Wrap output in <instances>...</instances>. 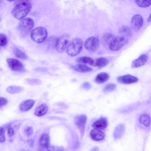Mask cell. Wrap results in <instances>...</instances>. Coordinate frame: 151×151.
Here are the masks:
<instances>
[{
  "label": "cell",
  "mask_w": 151,
  "mask_h": 151,
  "mask_svg": "<svg viewBox=\"0 0 151 151\" xmlns=\"http://www.w3.org/2000/svg\"><path fill=\"white\" fill-rule=\"evenodd\" d=\"M35 101L32 99H28L23 101L20 104V110L23 112H26L30 109L33 106Z\"/></svg>",
  "instance_id": "14"
},
{
  "label": "cell",
  "mask_w": 151,
  "mask_h": 151,
  "mask_svg": "<svg viewBox=\"0 0 151 151\" xmlns=\"http://www.w3.org/2000/svg\"><path fill=\"white\" fill-rule=\"evenodd\" d=\"M109 63L108 60L104 57L97 58L94 61V66L101 68L106 65Z\"/></svg>",
  "instance_id": "22"
},
{
  "label": "cell",
  "mask_w": 151,
  "mask_h": 151,
  "mask_svg": "<svg viewBox=\"0 0 151 151\" xmlns=\"http://www.w3.org/2000/svg\"><path fill=\"white\" fill-rule=\"evenodd\" d=\"M13 51L15 56L18 58L22 60H26L27 59V57L26 54L18 48L14 47Z\"/></svg>",
  "instance_id": "27"
},
{
  "label": "cell",
  "mask_w": 151,
  "mask_h": 151,
  "mask_svg": "<svg viewBox=\"0 0 151 151\" xmlns=\"http://www.w3.org/2000/svg\"><path fill=\"white\" fill-rule=\"evenodd\" d=\"M109 76L108 74L105 72H101L99 73L96 76L95 82L98 84L104 83L109 79Z\"/></svg>",
  "instance_id": "20"
},
{
  "label": "cell",
  "mask_w": 151,
  "mask_h": 151,
  "mask_svg": "<svg viewBox=\"0 0 151 151\" xmlns=\"http://www.w3.org/2000/svg\"><path fill=\"white\" fill-rule=\"evenodd\" d=\"M90 135L91 139L96 141H102L105 137L104 133L101 130L96 128L91 130Z\"/></svg>",
  "instance_id": "12"
},
{
  "label": "cell",
  "mask_w": 151,
  "mask_h": 151,
  "mask_svg": "<svg viewBox=\"0 0 151 151\" xmlns=\"http://www.w3.org/2000/svg\"><path fill=\"white\" fill-rule=\"evenodd\" d=\"M83 43L80 38H76L68 44L66 48L67 54L71 57L75 56L80 53L83 47Z\"/></svg>",
  "instance_id": "2"
},
{
  "label": "cell",
  "mask_w": 151,
  "mask_h": 151,
  "mask_svg": "<svg viewBox=\"0 0 151 151\" xmlns=\"http://www.w3.org/2000/svg\"><path fill=\"white\" fill-rule=\"evenodd\" d=\"M92 150V151H98L99 150H98V148L97 147H94L93 149H92V150Z\"/></svg>",
  "instance_id": "38"
},
{
  "label": "cell",
  "mask_w": 151,
  "mask_h": 151,
  "mask_svg": "<svg viewBox=\"0 0 151 151\" xmlns=\"http://www.w3.org/2000/svg\"><path fill=\"white\" fill-rule=\"evenodd\" d=\"M107 119L105 117L102 116L93 123L92 127L94 128L104 130L107 127Z\"/></svg>",
  "instance_id": "13"
},
{
  "label": "cell",
  "mask_w": 151,
  "mask_h": 151,
  "mask_svg": "<svg viewBox=\"0 0 151 151\" xmlns=\"http://www.w3.org/2000/svg\"><path fill=\"white\" fill-rule=\"evenodd\" d=\"M119 33L123 37H129L131 35V30L129 26L124 25L122 26L119 28Z\"/></svg>",
  "instance_id": "25"
},
{
  "label": "cell",
  "mask_w": 151,
  "mask_h": 151,
  "mask_svg": "<svg viewBox=\"0 0 151 151\" xmlns=\"http://www.w3.org/2000/svg\"><path fill=\"white\" fill-rule=\"evenodd\" d=\"M15 132L14 129L12 127H9L8 129V134L9 136L11 137L14 134Z\"/></svg>",
  "instance_id": "34"
},
{
  "label": "cell",
  "mask_w": 151,
  "mask_h": 151,
  "mask_svg": "<svg viewBox=\"0 0 151 151\" xmlns=\"http://www.w3.org/2000/svg\"><path fill=\"white\" fill-rule=\"evenodd\" d=\"M6 0L8 1L11 2V1H14L15 0Z\"/></svg>",
  "instance_id": "40"
},
{
  "label": "cell",
  "mask_w": 151,
  "mask_h": 151,
  "mask_svg": "<svg viewBox=\"0 0 151 151\" xmlns=\"http://www.w3.org/2000/svg\"><path fill=\"white\" fill-rule=\"evenodd\" d=\"M116 85L114 83H110L106 85L103 88V91L104 92L107 93L114 91L116 88Z\"/></svg>",
  "instance_id": "29"
},
{
  "label": "cell",
  "mask_w": 151,
  "mask_h": 151,
  "mask_svg": "<svg viewBox=\"0 0 151 151\" xmlns=\"http://www.w3.org/2000/svg\"><path fill=\"white\" fill-rule=\"evenodd\" d=\"M31 8L32 5L30 3H18L12 9V14L15 18L21 19L29 13Z\"/></svg>",
  "instance_id": "1"
},
{
  "label": "cell",
  "mask_w": 151,
  "mask_h": 151,
  "mask_svg": "<svg viewBox=\"0 0 151 151\" xmlns=\"http://www.w3.org/2000/svg\"><path fill=\"white\" fill-rule=\"evenodd\" d=\"M77 61L79 63H84L89 64L91 65H94V60L91 58L84 56L78 58Z\"/></svg>",
  "instance_id": "24"
},
{
  "label": "cell",
  "mask_w": 151,
  "mask_h": 151,
  "mask_svg": "<svg viewBox=\"0 0 151 151\" xmlns=\"http://www.w3.org/2000/svg\"><path fill=\"white\" fill-rule=\"evenodd\" d=\"M50 138L47 133H44L40 136L39 140V144L42 149L47 150L49 147Z\"/></svg>",
  "instance_id": "15"
},
{
  "label": "cell",
  "mask_w": 151,
  "mask_h": 151,
  "mask_svg": "<svg viewBox=\"0 0 151 151\" xmlns=\"http://www.w3.org/2000/svg\"><path fill=\"white\" fill-rule=\"evenodd\" d=\"M23 88L21 86L15 85H12L8 86L6 88V91L11 94L18 93L22 91Z\"/></svg>",
  "instance_id": "26"
},
{
  "label": "cell",
  "mask_w": 151,
  "mask_h": 151,
  "mask_svg": "<svg viewBox=\"0 0 151 151\" xmlns=\"http://www.w3.org/2000/svg\"><path fill=\"white\" fill-rule=\"evenodd\" d=\"M99 41L95 37H90L86 40L84 46L86 49L91 52L96 51L99 47Z\"/></svg>",
  "instance_id": "8"
},
{
  "label": "cell",
  "mask_w": 151,
  "mask_h": 151,
  "mask_svg": "<svg viewBox=\"0 0 151 151\" xmlns=\"http://www.w3.org/2000/svg\"><path fill=\"white\" fill-rule=\"evenodd\" d=\"M136 4L139 6L146 7L151 5V0H135Z\"/></svg>",
  "instance_id": "28"
},
{
  "label": "cell",
  "mask_w": 151,
  "mask_h": 151,
  "mask_svg": "<svg viewBox=\"0 0 151 151\" xmlns=\"http://www.w3.org/2000/svg\"><path fill=\"white\" fill-rule=\"evenodd\" d=\"M19 1V3H23V2H28L30 3V0H18Z\"/></svg>",
  "instance_id": "37"
},
{
  "label": "cell",
  "mask_w": 151,
  "mask_h": 151,
  "mask_svg": "<svg viewBox=\"0 0 151 151\" xmlns=\"http://www.w3.org/2000/svg\"><path fill=\"white\" fill-rule=\"evenodd\" d=\"M125 129V125L123 124H118L116 127L113 133L115 140L120 139L123 135Z\"/></svg>",
  "instance_id": "17"
},
{
  "label": "cell",
  "mask_w": 151,
  "mask_h": 151,
  "mask_svg": "<svg viewBox=\"0 0 151 151\" xmlns=\"http://www.w3.org/2000/svg\"><path fill=\"white\" fill-rule=\"evenodd\" d=\"M0 107L6 105L8 102V101L6 99L3 97L0 98Z\"/></svg>",
  "instance_id": "33"
},
{
  "label": "cell",
  "mask_w": 151,
  "mask_h": 151,
  "mask_svg": "<svg viewBox=\"0 0 151 151\" xmlns=\"http://www.w3.org/2000/svg\"><path fill=\"white\" fill-rule=\"evenodd\" d=\"M5 130L4 128H0V142H3L5 141Z\"/></svg>",
  "instance_id": "32"
},
{
  "label": "cell",
  "mask_w": 151,
  "mask_h": 151,
  "mask_svg": "<svg viewBox=\"0 0 151 151\" xmlns=\"http://www.w3.org/2000/svg\"><path fill=\"white\" fill-rule=\"evenodd\" d=\"M75 70L81 73H86L91 71L92 69L88 66L84 64H80L72 67Z\"/></svg>",
  "instance_id": "21"
},
{
  "label": "cell",
  "mask_w": 151,
  "mask_h": 151,
  "mask_svg": "<svg viewBox=\"0 0 151 151\" xmlns=\"http://www.w3.org/2000/svg\"><path fill=\"white\" fill-rule=\"evenodd\" d=\"M27 143L28 145L31 147H33L34 146V141L33 139H30L28 140Z\"/></svg>",
  "instance_id": "36"
},
{
  "label": "cell",
  "mask_w": 151,
  "mask_h": 151,
  "mask_svg": "<svg viewBox=\"0 0 151 151\" xmlns=\"http://www.w3.org/2000/svg\"><path fill=\"white\" fill-rule=\"evenodd\" d=\"M137 77L130 75H126L119 76L117 81L120 83L129 84L135 83L138 81Z\"/></svg>",
  "instance_id": "11"
},
{
  "label": "cell",
  "mask_w": 151,
  "mask_h": 151,
  "mask_svg": "<svg viewBox=\"0 0 151 151\" xmlns=\"http://www.w3.org/2000/svg\"><path fill=\"white\" fill-rule=\"evenodd\" d=\"M33 132V129L32 127H27L24 129V133L28 137L31 136Z\"/></svg>",
  "instance_id": "31"
},
{
  "label": "cell",
  "mask_w": 151,
  "mask_h": 151,
  "mask_svg": "<svg viewBox=\"0 0 151 151\" xmlns=\"http://www.w3.org/2000/svg\"><path fill=\"white\" fill-rule=\"evenodd\" d=\"M115 37L111 33H106L102 37L101 42L102 45L105 47H109L111 42Z\"/></svg>",
  "instance_id": "18"
},
{
  "label": "cell",
  "mask_w": 151,
  "mask_h": 151,
  "mask_svg": "<svg viewBox=\"0 0 151 151\" xmlns=\"http://www.w3.org/2000/svg\"><path fill=\"white\" fill-rule=\"evenodd\" d=\"M147 20L148 22H151V14L149 18H148Z\"/></svg>",
  "instance_id": "39"
},
{
  "label": "cell",
  "mask_w": 151,
  "mask_h": 151,
  "mask_svg": "<svg viewBox=\"0 0 151 151\" xmlns=\"http://www.w3.org/2000/svg\"><path fill=\"white\" fill-rule=\"evenodd\" d=\"M48 110V107L47 105L43 104L35 109V114L37 116H41L45 115L47 112Z\"/></svg>",
  "instance_id": "19"
},
{
  "label": "cell",
  "mask_w": 151,
  "mask_h": 151,
  "mask_svg": "<svg viewBox=\"0 0 151 151\" xmlns=\"http://www.w3.org/2000/svg\"><path fill=\"white\" fill-rule=\"evenodd\" d=\"M70 36L68 34H64L56 40L55 47L58 52L62 53L65 50L68 45Z\"/></svg>",
  "instance_id": "7"
},
{
  "label": "cell",
  "mask_w": 151,
  "mask_h": 151,
  "mask_svg": "<svg viewBox=\"0 0 151 151\" xmlns=\"http://www.w3.org/2000/svg\"><path fill=\"white\" fill-rule=\"evenodd\" d=\"M6 61L9 67L12 71L21 72L24 70L23 65L17 59L14 58H8Z\"/></svg>",
  "instance_id": "9"
},
{
  "label": "cell",
  "mask_w": 151,
  "mask_h": 151,
  "mask_svg": "<svg viewBox=\"0 0 151 151\" xmlns=\"http://www.w3.org/2000/svg\"><path fill=\"white\" fill-rule=\"evenodd\" d=\"M34 25L33 19L30 18L22 19L19 22L18 29L19 32L23 37L27 36L30 32Z\"/></svg>",
  "instance_id": "3"
},
{
  "label": "cell",
  "mask_w": 151,
  "mask_h": 151,
  "mask_svg": "<svg viewBox=\"0 0 151 151\" xmlns=\"http://www.w3.org/2000/svg\"><path fill=\"white\" fill-rule=\"evenodd\" d=\"M82 87L84 89L88 90L91 88V85L89 83L85 82L82 85Z\"/></svg>",
  "instance_id": "35"
},
{
  "label": "cell",
  "mask_w": 151,
  "mask_h": 151,
  "mask_svg": "<svg viewBox=\"0 0 151 151\" xmlns=\"http://www.w3.org/2000/svg\"><path fill=\"white\" fill-rule=\"evenodd\" d=\"M143 23V19L139 14H135L132 18L131 22V27L136 32L138 31L141 29Z\"/></svg>",
  "instance_id": "10"
},
{
  "label": "cell",
  "mask_w": 151,
  "mask_h": 151,
  "mask_svg": "<svg viewBox=\"0 0 151 151\" xmlns=\"http://www.w3.org/2000/svg\"><path fill=\"white\" fill-rule=\"evenodd\" d=\"M87 120V116L83 114L77 115L74 118V124L80 132L81 139L84 135Z\"/></svg>",
  "instance_id": "6"
},
{
  "label": "cell",
  "mask_w": 151,
  "mask_h": 151,
  "mask_svg": "<svg viewBox=\"0 0 151 151\" xmlns=\"http://www.w3.org/2000/svg\"><path fill=\"white\" fill-rule=\"evenodd\" d=\"M128 41V39L123 36L115 37L110 44L109 48L112 51H118L126 44Z\"/></svg>",
  "instance_id": "5"
},
{
  "label": "cell",
  "mask_w": 151,
  "mask_h": 151,
  "mask_svg": "<svg viewBox=\"0 0 151 151\" xmlns=\"http://www.w3.org/2000/svg\"><path fill=\"white\" fill-rule=\"evenodd\" d=\"M147 60V56L145 54L142 55L133 61L132 64V67L137 68L142 66L145 64Z\"/></svg>",
  "instance_id": "16"
},
{
  "label": "cell",
  "mask_w": 151,
  "mask_h": 151,
  "mask_svg": "<svg viewBox=\"0 0 151 151\" xmlns=\"http://www.w3.org/2000/svg\"><path fill=\"white\" fill-rule=\"evenodd\" d=\"M47 36V32L44 27L40 26L34 29L31 32V37L34 42L40 43L43 42Z\"/></svg>",
  "instance_id": "4"
},
{
  "label": "cell",
  "mask_w": 151,
  "mask_h": 151,
  "mask_svg": "<svg viewBox=\"0 0 151 151\" xmlns=\"http://www.w3.org/2000/svg\"><path fill=\"white\" fill-rule=\"evenodd\" d=\"M0 45L1 47L5 46L7 42V39L6 36L3 34L1 33L0 34Z\"/></svg>",
  "instance_id": "30"
},
{
  "label": "cell",
  "mask_w": 151,
  "mask_h": 151,
  "mask_svg": "<svg viewBox=\"0 0 151 151\" xmlns=\"http://www.w3.org/2000/svg\"><path fill=\"white\" fill-rule=\"evenodd\" d=\"M139 122L141 124L146 127H148L150 126V118L147 114H143L140 116Z\"/></svg>",
  "instance_id": "23"
}]
</instances>
